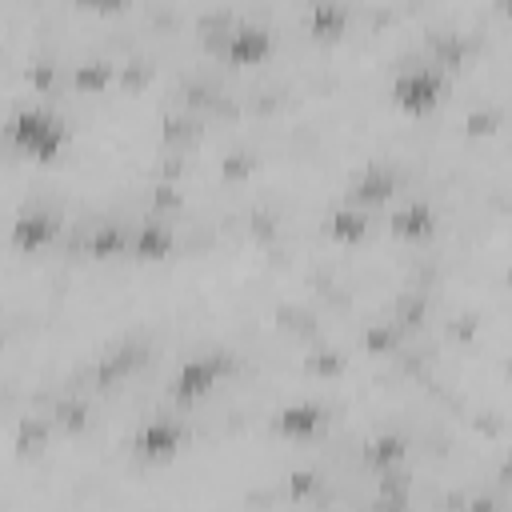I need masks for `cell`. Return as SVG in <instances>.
I'll return each mask as SVG.
<instances>
[{
	"mask_svg": "<svg viewBox=\"0 0 512 512\" xmlns=\"http://www.w3.org/2000/svg\"><path fill=\"white\" fill-rule=\"evenodd\" d=\"M104 80H108V64H104V60H88V64L76 68V84H80V88H92V84L100 88Z\"/></svg>",
	"mask_w": 512,
	"mask_h": 512,
	"instance_id": "obj_15",
	"label": "cell"
},
{
	"mask_svg": "<svg viewBox=\"0 0 512 512\" xmlns=\"http://www.w3.org/2000/svg\"><path fill=\"white\" fill-rule=\"evenodd\" d=\"M276 424H280V432H288V436H312V432L324 428V408H320V404H288Z\"/></svg>",
	"mask_w": 512,
	"mask_h": 512,
	"instance_id": "obj_9",
	"label": "cell"
},
{
	"mask_svg": "<svg viewBox=\"0 0 512 512\" xmlns=\"http://www.w3.org/2000/svg\"><path fill=\"white\" fill-rule=\"evenodd\" d=\"M180 440H184V428L176 420H168V416H156V420H148L136 432V452L144 460H156L160 464V460H172L180 452Z\"/></svg>",
	"mask_w": 512,
	"mask_h": 512,
	"instance_id": "obj_6",
	"label": "cell"
},
{
	"mask_svg": "<svg viewBox=\"0 0 512 512\" xmlns=\"http://www.w3.org/2000/svg\"><path fill=\"white\" fill-rule=\"evenodd\" d=\"M172 228L168 224H156V220H148L136 236H132V252L136 256H144V260H160V256H168L172 252Z\"/></svg>",
	"mask_w": 512,
	"mask_h": 512,
	"instance_id": "obj_10",
	"label": "cell"
},
{
	"mask_svg": "<svg viewBox=\"0 0 512 512\" xmlns=\"http://www.w3.org/2000/svg\"><path fill=\"white\" fill-rule=\"evenodd\" d=\"M56 232H60V220H56V212H48V208H24V212H16V220H12V244H16L20 252H40V248H48V244L56 240Z\"/></svg>",
	"mask_w": 512,
	"mask_h": 512,
	"instance_id": "obj_4",
	"label": "cell"
},
{
	"mask_svg": "<svg viewBox=\"0 0 512 512\" xmlns=\"http://www.w3.org/2000/svg\"><path fill=\"white\" fill-rule=\"evenodd\" d=\"M444 92V72L440 68H428V64H412V68H400L396 80H392V100L404 108V112H428Z\"/></svg>",
	"mask_w": 512,
	"mask_h": 512,
	"instance_id": "obj_2",
	"label": "cell"
},
{
	"mask_svg": "<svg viewBox=\"0 0 512 512\" xmlns=\"http://www.w3.org/2000/svg\"><path fill=\"white\" fill-rule=\"evenodd\" d=\"M368 344H372V348H392V344H396V332H392V328H372V332H368Z\"/></svg>",
	"mask_w": 512,
	"mask_h": 512,
	"instance_id": "obj_16",
	"label": "cell"
},
{
	"mask_svg": "<svg viewBox=\"0 0 512 512\" xmlns=\"http://www.w3.org/2000/svg\"><path fill=\"white\" fill-rule=\"evenodd\" d=\"M328 232L336 236V240H344V244H352V240H364V232H368V216H364V208H336L332 216H328Z\"/></svg>",
	"mask_w": 512,
	"mask_h": 512,
	"instance_id": "obj_11",
	"label": "cell"
},
{
	"mask_svg": "<svg viewBox=\"0 0 512 512\" xmlns=\"http://www.w3.org/2000/svg\"><path fill=\"white\" fill-rule=\"evenodd\" d=\"M344 20H348V8L344 4H316L312 8V28L324 32V36H336L344 28Z\"/></svg>",
	"mask_w": 512,
	"mask_h": 512,
	"instance_id": "obj_13",
	"label": "cell"
},
{
	"mask_svg": "<svg viewBox=\"0 0 512 512\" xmlns=\"http://www.w3.org/2000/svg\"><path fill=\"white\" fill-rule=\"evenodd\" d=\"M392 232L404 236V240H424L436 232V212L424 204V200H412L404 204L396 216H392Z\"/></svg>",
	"mask_w": 512,
	"mask_h": 512,
	"instance_id": "obj_7",
	"label": "cell"
},
{
	"mask_svg": "<svg viewBox=\"0 0 512 512\" xmlns=\"http://www.w3.org/2000/svg\"><path fill=\"white\" fill-rule=\"evenodd\" d=\"M376 512H408V508H404V500H384Z\"/></svg>",
	"mask_w": 512,
	"mask_h": 512,
	"instance_id": "obj_17",
	"label": "cell"
},
{
	"mask_svg": "<svg viewBox=\"0 0 512 512\" xmlns=\"http://www.w3.org/2000/svg\"><path fill=\"white\" fill-rule=\"evenodd\" d=\"M364 456H368L376 468H384V472H388V468L404 456V440H400V436H376V440L364 448Z\"/></svg>",
	"mask_w": 512,
	"mask_h": 512,
	"instance_id": "obj_12",
	"label": "cell"
},
{
	"mask_svg": "<svg viewBox=\"0 0 512 512\" xmlns=\"http://www.w3.org/2000/svg\"><path fill=\"white\" fill-rule=\"evenodd\" d=\"M4 136L12 140V148H20L24 156H32V160H40V164H52V160L64 152V144H68L64 120H60L56 112L40 108V104L16 108V112L8 116V124H4Z\"/></svg>",
	"mask_w": 512,
	"mask_h": 512,
	"instance_id": "obj_1",
	"label": "cell"
},
{
	"mask_svg": "<svg viewBox=\"0 0 512 512\" xmlns=\"http://www.w3.org/2000/svg\"><path fill=\"white\" fill-rule=\"evenodd\" d=\"M88 248H92L96 256H116V252H124V248H128V236H124L120 228H100V232H92Z\"/></svg>",
	"mask_w": 512,
	"mask_h": 512,
	"instance_id": "obj_14",
	"label": "cell"
},
{
	"mask_svg": "<svg viewBox=\"0 0 512 512\" xmlns=\"http://www.w3.org/2000/svg\"><path fill=\"white\" fill-rule=\"evenodd\" d=\"M268 48H272L268 24H248L244 20V24H232L228 36H224V56L232 64H256V60L268 56Z\"/></svg>",
	"mask_w": 512,
	"mask_h": 512,
	"instance_id": "obj_5",
	"label": "cell"
},
{
	"mask_svg": "<svg viewBox=\"0 0 512 512\" xmlns=\"http://www.w3.org/2000/svg\"><path fill=\"white\" fill-rule=\"evenodd\" d=\"M392 192H396V176H392L388 168H380V164L364 168V172L356 176V184H352V200H360V204H380V200H388Z\"/></svg>",
	"mask_w": 512,
	"mask_h": 512,
	"instance_id": "obj_8",
	"label": "cell"
},
{
	"mask_svg": "<svg viewBox=\"0 0 512 512\" xmlns=\"http://www.w3.org/2000/svg\"><path fill=\"white\" fill-rule=\"evenodd\" d=\"M224 368H228L224 356H192V360H184L176 368V376H172V396L176 400H200V396H208L220 384Z\"/></svg>",
	"mask_w": 512,
	"mask_h": 512,
	"instance_id": "obj_3",
	"label": "cell"
}]
</instances>
